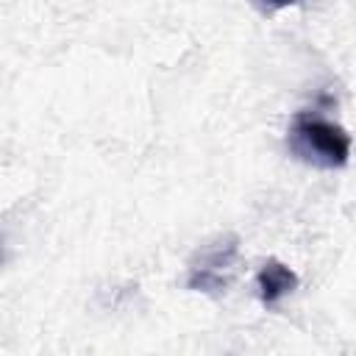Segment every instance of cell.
<instances>
[{"mask_svg":"<svg viewBox=\"0 0 356 356\" xmlns=\"http://www.w3.org/2000/svg\"><path fill=\"white\" fill-rule=\"evenodd\" d=\"M236 256V239L217 242L200 253V259L189 267V289L197 292H222L228 286V273Z\"/></svg>","mask_w":356,"mask_h":356,"instance_id":"obj_2","label":"cell"},{"mask_svg":"<svg viewBox=\"0 0 356 356\" xmlns=\"http://www.w3.org/2000/svg\"><path fill=\"white\" fill-rule=\"evenodd\" d=\"M289 153L300 159L303 164H312L317 170H339L348 164L353 139L350 134L317 114H298L286 134Z\"/></svg>","mask_w":356,"mask_h":356,"instance_id":"obj_1","label":"cell"},{"mask_svg":"<svg viewBox=\"0 0 356 356\" xmlns=\"http://www.w3.org/2000/svg\"><path fill=\"white\" fill-rule=\"evenodd\" d=\"M264 6H270V8H286V6H295V3H300V0H261Z\"/></svg>","mask_w":356,"mask_h":356,"instance_id":"obj_4","label":"cell"},{"mask_svg":"<svg viewBox=\"0 0 356 356\" xmlns=\"http://www.w3.org/2000/svg\"><path fill=\"white\" fill-rule=\"evenodd\" d=\"M256 286H259V300L273 309L281 303V298H286L289 292L298 289V273L292 267H286L278 259H270L261 264L259 275H256Z\"/></svg>","mask_w":356,"mask_h":356,"instance_id":"obj_3","label":"cell"}]
</instances>
